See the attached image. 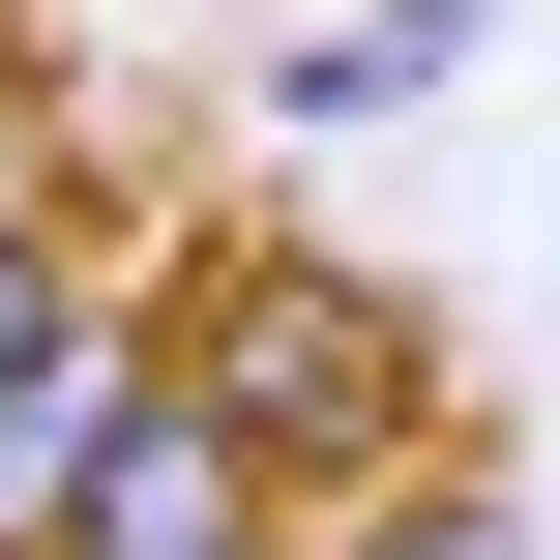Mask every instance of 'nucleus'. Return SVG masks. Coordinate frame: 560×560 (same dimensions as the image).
<instances>
[{
	"label": "nucleus",
	"instance_id": "6",
	"mask_svg": "<svg viewBox=\"0 0 560 560\" xmlns=\"http://www.w3.org/2000/svg\"><path fill=\"white\" fill-rule=\"evenodd\" d=\"M472 30H502V0H384V30H354V59H384V89H413V59H472Z\"/></svg>",
	"mask_w": 560,
	"mask_h": 560
},
{
	"label": "nucleus",
	"instance_id": "1",
	"mask_svg": "<svg viewBox=\"0 0 560 560\" xmlns=\"http://www.w3.org/2000/svg\"><path fill=\"white\" fill-rule=\"evenodd\" d=\"M148 354L266 443V502H354V472H413L472 384H443V325L384 295V266H325V236H207L177 295H148Z\"/></svg>",
	"mask_w": 560,
	"mask_h": 560
},
{
	"label": "nucleus",
	"instance_id": "5",
	"mask_svg": "<svg viewBox=\"0 0 560 560\" xmlns=\"http://www.w3.org/2000/svg\"><path fill=\"white\" fill-rule=\"evenodd\" d=\"M0 207H59V59L0 30Z\"/></svg>",
	"mask_w": 560,
	"mask_h": 560
},
{
	"label": "nucleus",
	"instance_id": "2",
	"mask_svg": "<svg viewBox=\"0 0 560 560\" xmlns=\"http://www.w3.org/2000/svg\"><path fill=\"white\" fill-rule=\"evenodd\" d=\"M236 532H295V502H266V443H236V413H207L148 325H118V384H89V443H59V532H30V560H236Z\"/></svg>",
	"mask_w": 560,
	"mask_h": 560
},
{
	"label": "nucleus",
	"instance_id": "3",
	"mask_svg": "<svg viewBox=\"0 0 560 560\" xmlns=\"http://www.w3.org/2000/svg\"><path fill=\"white\" fill-rule=\"evenodd\" d=\"M118 384V295H89V207H0V560L59 532V443Z\"/></svg>",
	"mask_w": 560,
	"mask_h": 560
},
{
	"label": "nucleus",
	"instance_id": "7",
	"mask_svg": "<svg viewBox=\"0 0 560 560\" xmlns=\"http://www.w3.org/2000/svg\"><path fill=\"white\" fill-rule=\"evenodd\" d=\"M236 560H295V532H236Z\"/></svg>",
	"mask_w": 560,
	"mask_h": 560
},
{
	"label": "nucleus",
	"instance_id": "4",
	"mask_svg": "<svg viewBox=\"0 0 560 560\" xmlns=\"http://www.w3.org/2000/svg\"><path fill=\"white\" fill-rule=\"evenodd\" d=\"M295 560H532V472H502V443H413V472L295 502Z\"/></svg>",
	"mask_w": 560,
	"mask_h": 560
}]
</instances>
